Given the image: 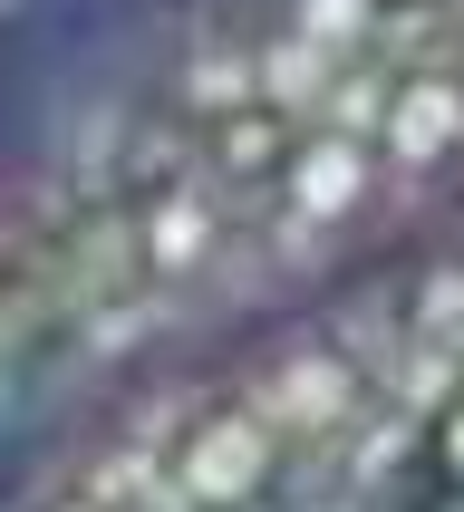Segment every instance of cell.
<instances>
[{
  "instance_id": "6da1fadb",
  "label": "cell",
  "mask_w": 464,
  "mask_h": 512,
  "mask_svg": "<svg viewBox=\"0 0 464 512\" xmlns=\"http://www.w3.org/2000/svg\"><path fill=\"white\" fill-rule=\"evenodd\" d=\"M464 194V0H0V426L136 387Z\"/></svg>"
},
{
  "instance_id": "7a4b0ae2",
  "label": "cell",
  "mask_w": 464,
  "mask_h": 512,
  "mask_svg": "<svg viewBox=\"0 0 464 512\" xmlns=\"http://www.w3.org/2000/svg\"><path fill=\"white\" fill-rule=\"evenodd\" d=\"M20 512H464V194L155 368Z\"/></svg>"
}]
</instances>
